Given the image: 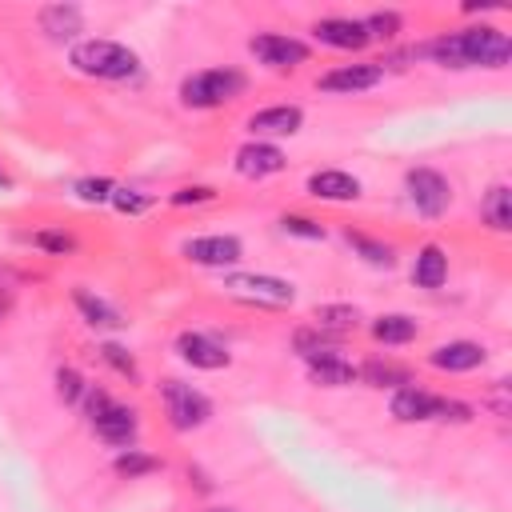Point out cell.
<instances>
[{
    "mask_svg": "<svg viewBox=\"0 0 512 512\" xmlns=\"http://www.w3.org/2000/svg\"><path fill=\"white\" fill-rule=\"evenodd\" d=\"M392 416L404 420V424H420V420H436L440 416V396L408 384V388H396L392 392Z\"/></svg>",
    "mask_w": 512,
    "mask_h": 512,
    "instance_id": "cell-15",
    "label": "cell"
},
{
    "mask_svg": "<svg viewBox=\"0 0 512 512\" xmlns=\"http://www.w3.org/2000/svg\"><path fill=\"white\" fill-rule=\"evenodd\" d=\"M356 320H360V312H356L352 304H320V308H316V328H324V332H332V336L352 332Z\"/></svg>",
    "mask_w": 512,
    "mask_h": 512,
    "instance_id": "cell-25",
    "label": "cell"
},
{
    "mask_svg": "<svg viewBox=\"0 0 512 512\" xmlns=\"http://www.w3.org/2000/svg\"><path fill=\"white\" fill-rule=\"evenodd\" d=\"M428 360H432V368H440V372H472V368L484 364V348L472 344V340H448V344L432 348Z\"/></svg>",
    "mask_w": 512,
    "mask_h": 512,
    "instance_id": "cell-17",
    "label": "cell"
},
{
    "mask_svg": "<svg viewBox=\"0 0 512 512\" xmlns=\"http://www.w3.org/2000/svg\"><path fill=\"white\" fill-rule=\"evenodd\" d=\"M32 244H36V248H44V252H56V256H64V252H72V248H76V240H72L68 232H36V236H32Z\"/></svg>",
    "mask_w": 512,
    "mask_h": 512,
    "instance_id": "cell-35",
    "label": "cell"
},
{
    "mask_svg": "<svg viewBox=\"0 0 512 512\" xmlns=\"http://www.w3.org/2000/svg\"><path fill=\"white\" fill-rule=\"evenodd\" d=\"M428 56L440 68H504L512 56V40L500 28H460V32H444L428 44Z\"/></svg>",
    "mask_w": 512,
    "mask_h": 512,
    "instance_id": "cell-1",
    "label": "cell"
},
{
    "mask_svg": "<svg viewBox=\"0 0 512 512\" xmlns=\"http://www.w3.org/2000/svg\"><path fill=\"white\" fill-rule=\"evenodd\" d=\"M108 204H112L116 212H128V216H136V212H144V208H148V196H144V192H136V188H116Z\"/></svg>",
    "mask_w": 512,
    "mask_h": 512,
    "instance_id": "cell-33",
    "label": "cell"
},
{
    "mask_svg": "<svg viewBox=\"0 0 512 512\" xmlns=\"http://www.w3.org/2000/svg\"><path fill=\"white\" fill-rule=\"evenodd\" d=\"M248 48L268 68H296V64L308 60V44L296 40V36H280V32H260V36L248 40Z\"/></svg>",
    "mask_w": 512,
    "mask_h": 512,
    "instance_id": "cell-8",
    "label": "cell"
},
{
    "mask_svg": "<svg viewBox=\"0 0 512 512\" xmlns=\"http://www.w3.org/2000/svg\"><path fill=\"white\" fill-rule=\"evenodd\" d=\"M400 12H372L368 20H364V32H368V40L376 36V40H392L396 32H400Z\"/></svg>",
    "mask_w": 512,
    "mask_h": 512,
    "instance_id": "cell-31",
    "label": "cell"
},
{
    "mask_svg": "<svg viewBox=\"0 0 512 512\" xmlns=\"http://www.w3.org/2000/svg\"><path fill=\"white\" fill-rule=\"evenodd\" d=\"M404 188H408V200H412V208H416L420 216H432V220H436V216H444L448 204H452L448 180H444L440 172H432V168H408Z\"/></svg>",
    "mask_w": 512,
    "mask_h": 512,
    "instance_id": "cell-7",
    "label": "cell"
},
{
    "mask_svg": "<svg viewBox=\"0 0 512 512\" xmlns=\"http://www.w3.org/2000/svg\"><path fill=\"white\" fill-rule=\"evenodd\" d=\"M480 216H484L488 228L508 232L512 228V188L508 184H492L488 196H484V204H480Z\"/></svg>",
    "mask_w": 512,
    "mask_h": 512,
    "instance_id": "cell-22",
    "label": "cell"
},
{
    "mask_svg": "<svg viewBox=\"0 0 512 512\" xmlns=\"http://www.w3.org/2000/svg\"><path fill=\"white\" fill-rule=\"evenodd\" d=\"M380 80H384V68H380V64H340V68H332V72L320 76V92L352 96V92L376 88Z\"/></svg>",
    "mask_w": 512,
    "mask_h": 512,
    "instance_id": "cell-10",
    "label": "cell"
},
{
    "mask_svg": "<svg viewBox=\"0 0 512 512\" xmlns=\"http://www.w3.org/2000/svg\"><path fill=\"white\" fill-rule=\"evenodd\" d=\"M72 304H76V312L84 316V324H92V328H124V324H128L116 304H108L104 296H96V292H88V288H72Z\"/></svg>",
    "mask_w": 512,
    "mask_h": 512,
    "instance_id": "cell-19",
    "label": "cell"
},
{
    "mask_svg": "<svg viewBox=\"0 0 512 512\" xmlns=\"http://www.w3.org/2000/svg\"><path fill=\"white\" fill-rule=\"evenodd\" d=\"M36 20H40V32H48L52 40H76L84 32V12L76 4H44Z\"/></svg>",
    "mask_w": 512,
    "mask_h": 512,
    "instance_id": "cell-18",
    "label": "cell"
},
{
    "mask_svg": "<svg viewBox=\"0 0 512 512\" xmlns=\"http://www.w3.org/2000/svg\"><path fill=\"white\" fill-rule=\"evenodd\" d=\"M336 340L340 336H332V332H324V328H300L296 336H292V344H296V352L300 356H316V352H328V348H336Z\"/></svg>",
    "mask_w": 512,
    "mask_h": 512,
    "instance_id": "cell-27",
    "label": "cell"
},
{
    "mask_svg": "<svg viewBox=\"0 0 512 512\" xmlns=\"http://www.w3.org/2000/svg\"><path fill=\"white\" fill-rule=\"evenodd\" d=\"M312 36L328 48H344V52H360L368 44V32H364V20H348V16H328V20H316L312 24Z\"/></svg>",
    "mask_w": 512,
    "mask_h": 512,
    "instance_id": "cell-12",
    "label": "cell"
},
{
    "mask_svg": "<svg viewBox=\"0 0 512 512\" xmlns=\"http://www.w3.org/2000/svg\"><path fill=\"white\" fill-rule=\"evenodd\" d=\"M436 420H456V424H464V420H472V408L464 404V400H444L440 396V416Z\"/></svg>",
    "mask_w": 512,
    "mask_h": 512,
    "instance_id": "cell-37",
    "label": "cell"
},
{
    "mask_svg": "<svg viewBox=\"0 0 512 512\" xmlns=\"http://www.w3.org/2000/svg\"><path fill=\"white\" fill-rule=\"evenodd\" d=\"M412 280H416V288H440L448 280V252L440 244H424L412 264Z\"/></svg>",
    "mask_w": 512,
    "mask_h": 512,
    "instance_id": "cell-21",
    "label": "cell"
},
{
    "mask_svg": "<svg viewBox=\"0 0 512 512\" xmlns=\"http://www.w3.org/2000/svg\"><path fill=\"white\" fill-rule=\"evenodd\" d=\"M68 60H72L76 72L96 76V80H128V76L140 72V56H136L128 44L104 40V36H92V40L72 44Z\"/></svg>",
    "mask_w": 512,
    "mask_h": 512,
    "instance_id": "cell-2",
    "label": "cell"
},
{
    "mask_svg": "<svg viewBox=\"0 0 512 512\" xmlns=\"http://www.w3.org/2000/svg\"><path fill=\"white\" fill-rule=\"evenodd\" d=\"M160 396H164V408H168L172 428H180V432L200 428V424H208V416H212V400H208L200 388L184 384V380H164V384H160Z\"/></svg>",
    "mask_w": 512,
    "mask_h": 512,
    "instance_id": "cell-6",
    "label": "cell"
},
{
    "mask_svg": "<svg viewBox=\"0 0 512 512\" xmlns=\"http://www.w3.org/2000/svg\"><path fill=\"white\" fill-rule=\"evenodd\" d=\"M224 292H228L232 300L264 304V308H288V304L296 300L292 280L268 276V272H232V276H224Z\"/></svg>",
    "mask_w": 512,
    "mask_h": 512,
    "instance_id": "cell-5",
    "label": "cell"
},
{
    "mask_svg": "<svg viewBox=\"0 0 512 512\" xmlns=\"http://www.w3.org/2000/svg\"><path fill=\"white\" fill-rule=\"evenodd\" d=\"M100 356H104L120 376H136V360H132V352H128V348H120V344H112V340H108V344H100Z\"/></svg>",
    "mask_w": 512,
    "mask_h": 512,
    "instance_id": "cell-34",
    "label": "cell"
},
{
    "mask_svg": "<svg viewBox=\"0 0 512 512\" xmlns=\"http://www.w3.org/2000/svg\"><path fill=\"white\" fill-rule=\"evenodd\" d=\"M72 192H76L84 204H108V200H112V192H116V184H112V180H104V176H84V180H76V184H72Z\"/></svg>",
    "mask_w": 512,
    "mask_h": 512,
    "instance_id": "cell-29",
    "label": "cell"
},
{
    "mask_svg": "<svg viewBox=\"0 0 512 512\" xmlns=\"http://www.w3.org/2000/svg\"><path fill=\"white\" fill-rule=\"evenodd\" d=\"M84 392H88V384H84V376L76 368H56V396L64 404H80Z\"/></svg>",
    "mask_w": 512,
    "mask_h": 512,
    "instance_id": "cell-30",
    "label": "cell"
},
{
    "mask_svg": "<svg viewBox=\"0 0 512 512\" xmlns=\"http://www.w3.org/2000/svg\"><path fill=\"white\" fill-rule=\"evenodd\" d=\"M0 188H12V180H8V176H4V172H0Z\"/></svg>",
    "mask_w": 512,
    "mask_h": 512,
    "instance_id": "cell-38",
    "label": "cell"
},
{
    "mask_svg": "<svg viewBox=\"0 0 512 512\" xmlns=\"http://www.w3.org/2000/svg\"><path fill=\"white\" fill-rule=\"evenodd\" d=\"M284 168V152L268 140H248L240 152H236V172L248 176V180H264V176H276Z\"/></svg>",
    "mask_w": 512,
    "mask_h": 512,
    "instance_id": "cell-13",
    "label": "cell"
},
{
    "mask_svg": "<svg viewBox=\"0 0 512 512\" xmlns=\"http://www.w3.org/2000/svg\"><path fill=\"white\" fill-rule=\"evenodd\" d=\"M160 468V460L156 456H148V452H140V448H128V452H120L116 456V472L120 476H148V472H156Z\"/></svg>",
    "mask_w": 512,
    "mask_h": 512,
    "instance_id": "cell-28",
    "label": "cell"
},
{
    "mask_svg": "<svg viewBox=\"0 0 512 512\" xmlns=\"http://www.w3.org/2000/svg\"><path fill=\"white\" fill-rule=\"evenodd\" d=\"M176 352H180L184 364L204 368V372L228 368V360H232V356L224 352V344H216V340L204 336V332H180V336H176Z\"/></svg>",
    "mask_w": 512,
    "mask_h": 512,
    "instance_id": "cell-11",
    "label": "cell"
},
{
    "mask_svg": "<svg viewBox=\"0 0 512 512\" xmlns=\"http://www.w3.org/2000/svg\"><path fill=\"white\" fill-rule=\"evenodd\" d=\"M308 196L316 200H356L360 196V180L340 172V168H324L308 176Z\"/></svg>",
    "mask_w": 512,
    "mask_h": 512,
    "instance_id": "cell-20",
    "label": "cell"
},
{
    "mask_svg": "<svg viewBox=\"0 0 512 512\" xmlns=\"http://www.w3.org/2000/svg\"><path fill=\"white\" fill-rule=\"evenodd\" d=\"M300 124H304V112L296 104H272V108H260L248 116V128L256 140L260 136H292V132H300Z\"/></svg>",
    "mask_w": 512,
    "mask_h": 512,
    "instance_id": "cell-14",
    "label": "cell"
},
{
    "mask_svg": "<svg viewBox=\"0 0 512 512\" xmlns=\"http://www.w3.org/2000/svg\"><path fill=\"white\" fill-rule=\"evenodd\" d=\"M304 364H308L312 384H320V388H344V384L356 380V368H352L336 348L316 352V356H304Z\"/></svg>",
    "mask_w": 512,
    "mask_h": 512,
    "instance_id": "cell-16",
    "label": "cell"
},
{
    "mask_svg": "<svg viewBox=\"0 0 512 512\" xmlns=\"http://www.w3.org/2000/svg\"><path fill=\"white\" fill-rule=\"evenodd\" d=\"M280 232L284 236H300V240H324V224L308 220V216H280Z\"/></svg>",
    "mask_w": 512,
    "mask_h": 512,
    "instance_id": "cell-32",
    "label": "cell"
},
{
    "mask_svg": "<svg viewBox=\"0 0 512 512\" xmlns=\"http://www.w3.org/2000/svg\"><path fill=\"white\" fill-rule=\"evenodd\" d=\"M356 376L364 384H372V388H408L412 384L408 372L400 364H388V360H368L364 368H356Z\"/></svg>",
    "mask_w": 512,
    "mask_h": 512,
    "instance_id": "cell-24",
    "label": "cell"
},
{
    "mask_svg": "<svg viewBox=\"0 0 512 512\" xmlns=\"http://www.w3.org/2000/svg\"><path fill=\"white\" fill-rule=\"evenodd\" d=\"M344 240H348V244H352V248H356L372 268H392V264H396L392 248H388V244H380V240H372V236H364V232H352V228H348V232H344Z\"/></svg>",
    "mask_w": 512,
    "mask_h": 512,
    "instance_id": "cell-26",
    "label": "cell"
},
{
    "mask_svg": "<svg viewBox=\"0 0 512 512\" xmlns=\"http://www.w3.org/2000/svg\"><path fill=\"white\" fill-rule=\"evenodd\" d=\"M0 312H4V296H0Z\"/></svg>",
    "mask_w": 512,
    "mask_h": 512,
    "instance_id": "cell-40",
    "label": "cell"
},
{
    "mask_svg": "<svg viewBox=\"0 0 512 512\" xmlns=\"http://www.w3.org/2000/svg\"><path fill=\"white\" fill-rule=\"evenodd\" d=\"M372 336L380 344H408L416 336V320L404 316V312H384V316L372 320Z\"/></svg>",
    "mask_w": 512,
    "mask_h": 512,
    "instance_id": "cell-23",
    "label": "cell"
},
{
    "mask_svg": "<svg viewBox=\"0 0 512 512\" xmlns=\"http://www.w3.org/2000/svg\"><path fill=\"white\" fill-rule=\"evenodd\" d=\"M244 72L236 68H208V72H196L180 84V100L188 108H220L228 100H236L244 92Z\"/></svg>",
    "mask_w": 512,
    "mask_h": 512,
    "instance_id": "cell-4",
    "label": "cell"
},
{
    "mask_svg": "<svg viewBox=\"0 0 512 512\" xmlns=\"http://www.w3.org/2000/svg\"><path fill=\"white\" fill-rule=\"evenodd\" d=\"M208 200H216V192L204 188V184H192V188L172 192V204H208Z\"/></svg>",
    "mask_w": 512,
    "mask_h": 512,
    "instance_id": "cell-36",
    "label": "cell"
},
{
    "mask_svg": "<svg viewBox=\"0 0 512 512\" xmlns=\"http://www.w3.org/2000/svg\"><path fill=\"white\" fill-rule=\"evenodd\" d=\"M208 512H236V508H208Z\"/></svg>",
    "mask_w": 512,
    "mask_h": 512,
    "instance_id": "cell-39",
    "label": "cell"
},
{
    "mask_svg": "<svg viewBox=\"0 0 512 512\" xmlns=\"http://www.w3.org/2000/svg\"><path fill=\"white\" fill-rule=\"evenodd\" d=\"M84 412H88V424H92V432L104 440V444H112V448H128L132 440H136V412L128 408V404H116L104 388H88L84 392Z\"/></svg>",
    "mask_w": 512,
    "mask_h": 512,
    "instance_id": "cell-3",
    "label": "cell"
},
{
    "mask_svg": "<svg viewBox=\"0 0 512 512\" xmlns=\"http://www.w3.org/2000/svg\"><path fill=\"white\" fill-rule=\"evenodd\" d=\"M180 252L192 264H204V268H232L244 256V244L236 236H192V240L180 244Z\"/></svg>",
    "mask_w": 512,
    "mask_h": 512,
    "instance_id": "cell-9",
    "label": "cell"
}]
</instances>
